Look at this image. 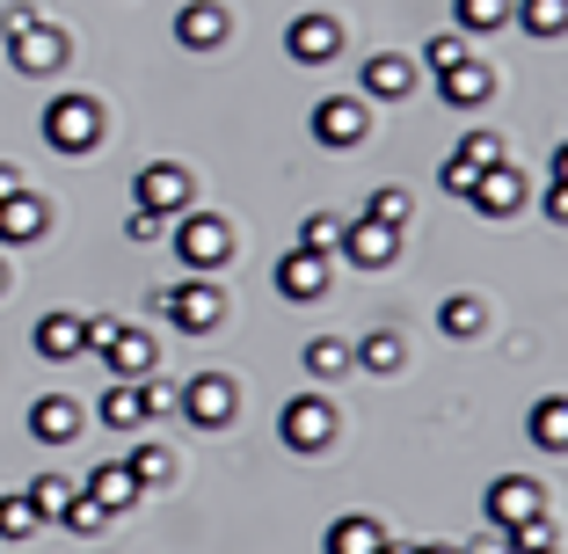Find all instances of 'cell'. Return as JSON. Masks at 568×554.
<instances>
[{"label":"cell","instance_id":"1","mask_svg":"<svg viewBox=\"0 0 568 554\" xmlns=\"http://www.w3.org/2000/svg\"><path fill=\"white\" fill-rule=\"evenodd\" d=\"M168 241H175L183 270H197V278H212V270L234 263V226H226L219 212H197V204H190L183 219H168Z\"/></svg>","mask_w":568,"mask_h":554},{"label":"cell","instance_id":"2","mask_svg":"<svg viewBox=\"0 0 568 554\" xmlns=\"http://www.w3.org/2000/svg\"><path fill=\"white\" fill-rule=\"evenodd\" d=\"M44 147L51 153H95L102 147V102L95 95H51L44 102Z\"/></svg>","mask_w":568,"mask_h":554},{"label":"cell","instance_id":"3","mask_svg":"<svg viewBox=\"0 0 568 554\" xmlns=\"http://www.w3.org/2000/svg\"><path fill=\"white\" fill-rule=\"evenodd\" d=\"M88 351L118 372V380H146L153 372V336L146 329H124V321H88Z\"/></svg>","mask_w":568,"mask_h":554},{"label":"cell","instance_id":"4","mask_svg":"<svg viewBox=\"0 0 568 554\" xmlns=\"http://www.w3.org/2000/svg\"><path fill=\"white\" fill-rule=\"evenodd\" d=\"M132 198H139V212H153V219H183L190 204H197V183H190L183 161H153V169H139Z\"/></svg>","mask_w":568,"mask_h":554},{"label":"cell","instance_id":"5","mask_svg":"<svg viewBox=\"0 0 568 554\" xmlns=\"http://www.w3.org/2000/svg\"><path fill=\"white\" fill-rule=\"evenodd\" d=\"M277 437L292 445V453H328L335 445V409L321 402V394H300V402L277 409Z\"/></svg>","mask_w":568,"mask_h":554},{"label":"cell","instance_id":"6","mask_svg":"<svg viewBox=\"0 0 568 554\" xmlns=\"http://www.w3.org/2000/svg\"><path fill=\"white\" fill-rule=\"evenodd\" d=\"M183 416L197 423V431H226V423L241 416V386L226 380V372H197V380L183 386Z\"/></svg>","mask_w":568,"mask_h":554},{"label":"cell","instance_id":"7","mask_svg":"<svg viewBox=\"0 0 568 554\" xmlns=\"http://www.w3.org/2000/svg\"><path fill=\"white\" fill-rule=\"evenodd\" d=\"M314 139H321V147H335V153L365 147V139H372V110L357 95H321L314 102Z\"/></svg>","mask_w":568,"mask_h":554},{"label":"cell","instance_id":"8","mask_svg":"<svg viewBox=\"0 0 568 554\" xmlns=\"http://www.w3.org/2000/svg\"><path fill=\"white\" fill-rule=\"evenodd\" d=\"M161 314L175 321L183 336H212L219 321H226V292H219L212 278H197V285H175V292H168V306H161Z\"/></svg>","mask_w":568,"mask_h":554},{"label":"cell","instance_id":"9","mask_svg":"<svg viewBox=\"0 0 568 554\" xmlns=\"http://www.w3.org/2000/svg\"><path fill=\"white\" fill-rule=\"evenodd\" d=\"M539 511H547V488H539L532 474H503V482H488V525H496V533L539 518Z\"/></svg>","mask_w":568,"mask_h":554},{"label":"cell","instance_id":"10","mask_svg":"<svg viewBox=\"0 0 568 554\" xmlns=\"http://www.w3.org/2000/svg\"><path fill=\"white\" fill-rule=\"evenodd\" d=\"M467 204H474L481 219H518V212H525V175L510 169V161H496V169H481V175H474Z\"/></svg>","mask_w":568,"mask_h":554},{"label":"cell","instance_id":"11","mask_svg":"<svg viewBox=\"0 0 568 554\" xmlns=\"http://www.w3.org/2000/svg\"><path fill=\"white\" fill-rule=\"evenodd\" d=\"M8 51H16V73H59L73 59V37L59 30V22H30Z\"/></svg>","mask_w":568,"mask_h":554},{"label":"cell","instance_id":"12","mask_svg":"<svg viewBox=\"0 0 568 554\" xmlns=\"http://www.w3.org/2000/svg\"><path fill=\"white\" fill-rule=\"evenodd\" d=\"M30 343H37L44 365H73V357L88 351V314H37Z\"/></svg>","mask_w":568,"mask_h":554},{"label":"cell","instance_id":"13","mask_svg":"<svg viewBox=\"0 0 568 554\" xmlns=\"http://www.w3.org/2000/svg\"><path fill=\"white\" fill-rule=\"evenodd\" d=\"M284 51H292L300 67H328L335 51H343V22L335 16H300L292 30H284Z\"/></svg>","mask_w":568,"mask_h":554},{"label":"cell","instance_id":"14","mask_svg":"<svg viewBox=\"0 0 568 554\" xmlns=\"http://www.w3.org/2000/svg\"><path fill=\"white\" fill-rule=\"evenodd\" d=\"M51 226V204L37 198L30 183L16 190V198H0V249H22V241H37Z\"/></svg>","mask_w":568,"mask_h":554},{"label":"cell","instance_id":"15","mask_svg":"<svg viewBox=\"0 0 568 554\" xmlns=\"http://www.w3.org/2000/svg\"><path fill=\"white\" fill-rule=\"evenodd\" d=\"M175 37H183L190 51H219L234 37V16H226L219 0H190V8H175Z\"/></svg>","mask_w":568,"mask_h":554},{"label":"cell","instance_id":"16","mask_svg":"<svg viewBox=\"0 0 568 554\" xmlns=\"http://www.w3.org/2000/svg\"><path fill=\"white\" fill-rule=\"evenodd\" d=\"M394 249H402V234H394V226H372V219H343V249H335V255H351L357 270H386V263H394Z\"/></svg>","mask_w":568,"mask_h":554},{"label":"cell","instance_id":"17","mask_svg":"<svg viewBox=\"0 0 568 554\" xmlns=\"http://www.w3.org/2000/svg\"><path fill=\"white\" fill-rule=\"evenodd\" d=\"M423 81L416 59H402V51H379V59H365V95L372 102H408Z\"/></svg>","mask_w":568,"mask_h":554},{"label":"cell","instance_id":"18","mask_svg":"<svg viewBox=\"0 0 568 554\" xmlns=\"http://www.w3.org/2000/svg\"><path fill=\"white\" fill-rule=\"evenodd\" d=\"M437 95H445V110H481V102L496 95V73H488L481 59H459L452 73H437Z\"/></svg>","mask_w":568,"mask_h":554},{"label":"cell","instance_id":"19","mask_svg":"<svg viewBox=\"0 0 568 554\" xmlns=\"http://www.w3.org/2000/svg\"><path fill=\"white\" fill-rule=\"evenodd\" d=\"M351 372H372V380H394V372H408V343L394 336V329H372L365 343H351Z\"/></svg>","mask_w":568,"mask_h":554},{"label":"cell","instance_id":"20","mask_svg":"<svg viewBox=\"0 0 568 554\" xmlns=\"http://www.w3.org/2000/svg\"><path fill=\"white\" fill-rule=\"evenodd\" d=\"M277 292L284 300H321L328 292V255H306V249L277 255Z\"/></svg>","mask_w":568,"mask_h":554},{"label":"cell","instance_id":"21","mask_svg":"<svg viewBox=\"0 0 568 554\" xmlns=\"http://www.w3.org/2000/svg\"><path fill=\"white\" fill-rule=\"evenodd\" d=\"M30 437H37V445H73V437H81V402L44 394V402L30 409Z\"/></svg>","mask_w":568,"mask_h":554},{"label":"cell","instance_id":"22","mask_svg":"<svg viewBox=\"0 0 568 554\" xmlns=\"http://www.w3.org/2000/svg\"><path fill=\"white\" fill-rule=\"evenodd\" d=\"M379 547H386V533L365 511H351V518H335L328 533H321V554H379Z\"/></svg>","mask_w":568,"mask_h":554},{"label":"cell","instance_id":"23","mask_svg":"<svg viewBox=\"0 0 568 554\" xmlns=\"http://www.w3.org/2000/svg\"><path fill=\"white\" fill-rule=\"evenodd\" d=\"M95 416L110 423V431H139V423H146V402H139V380H110V386H102V402H95Z\"/></svg>","mask_w":568,"mask_h":554},{"label":"cell","instance_id":"24","mask_svg":"<svg viewBox=\"0 0 568 554\" xmlns=\"http://www.w3.org/2000/svg\"><path fill=\"white\" fill-rule=\"evenodd\" d=\"M81 488L95 496L102 511H132V504H139V482H132V467H124V460H110V467H95V474H88Z\"/></svg>","mask_w":568,"mask_h":554},{"label":"cell","instance_id":"25","mask_svg":"<svg viewBox=\"0 0 568 554\" xmlns=\"http://www.w3.org/2000/svg\"><path fill=\"white\" fill-rule=\"evenodd\" d=\"M481 321H488V306L474 300V292H452V300L437 306V329H445V336H481Z\"/></svg>","mask_w":568,"mask_h":554},{"label":"cell","instance_id":"26","mask_svg":"<svg viewBox=\"0 0 568 554\" xmlns=\"http://www.w3.org/2000/svg\"><path fill=\"white\" fill-rule=\"evenodd\" d=\"M510 16H518L532 37H561L568 30V0H510Z\"/></svg>","mask_w":568,"mask_h":554},{"label":"cell","instance_id":"27","mask_svg":"<svg viewBox=\"0 0 568 554\" xmlns=\"http://www.w3.org/2000/svg\"><path fill=\"white\" fill-rule=\"evenodd\" d=\"M300 365L314 372V380H343V372H351V343H343V336H314Z\"/></svg>","mask_w":568,"mask_h":554},{"label":"cell","instance_id":"28","mask_svg":"<svg viewBox=\"0 0 568 554\" xmlns=\"http://www.w3.org/2000/svg\"><path fill=\"white\" fill-rule=\"evenodd\" d=\"M452 16H459V30L467 37H488L510 22V0H452Z\"/></svg>","mask_w":568,"mask_h":554},{"label":"cell","instance_id":"29","mask_svg":"<svg viewBox=\"0 0 568 554\" xmlns=\"http://www.w3.org/2000/svg\"><path fill=\"white\" fill-rule=\"evenodd\" d=\"M124 467H132L139 488H168V482H175V453H168V445H139Z\"/></svg>","mask_w":568,"mask_h":554},{"label":"cell","instance_id":"30","mask_svg":"<svg viewBox=\"0 0 568 554\" xmlns=\"http://www.w3.org/2000/svg\"><path fill=\"white\" fill-rule=\"evenodd\" d=\"M532 437L547 445V453H561V445H568V402H561V394H547V402L532 409Z\"/></svg>","mask_w":568,"mask_h":554},{"label":"cell","instance_id":"31","mask_svg":"<svg viewBox=\"0 0 568 554\" xmlns=\"http://www.w3.org/2000/svg\"><path fill=\"white\" fill-rule=\"evenodd\" d=\"M102 518H110V511H102L95 496H88V488L73 482V496L59 504V525H67V533H102Z\"/></svg>","mask_w":568,"mask_h":554},{"label":"cell","instance_id":"32","mask_svg":"<svg viewBox=\"0 0 568 554\" xmlns=\"http://www.w3.org/2000/svg\"><path fill=\"white\" fill-rule=\"evenodd\" d=\"M300 249L306 255H335V249H343V219H335V212H314L300 226Z\"/></svg>","mask_w":568,"mask_h":554},{"label":"cell","instance_id":"33","mask_svg":"<svg viewBox=\"0 0 568 554\" xmlns=\"http://www.w3.org/2000/svg\"><path fill=\"white\" fill-rule=\"evenodd\" d=\"M503 540H510L518 554H547V547H561V533H554V518H547V511H539V518H525V525H510Z\"/></svg>","mask_w":568,"mask_h":554},{"label":"cell","instance_id":"34","mask_svg":"<svg viewBox=\"0 0 568 554\" xmlns=\"http://www.w3.org/2000/svg\"><path fill=\"white\" fill-rule=\"evenodd\" d=\"M372 226H394V234H402V226H408V190L402 183H386V190H372Z\"/></svg>","mask_w":568,"mask_h":554},{"label":"cell","instance_id":"35","mask_svg":"<svg viewBox=\"0 0 568 554\" xmlns=\"http://www.w3.org/2000/svg\"><path fill=\"white\" fill-rule=\"evenodd\" d=\"M37 525H44V518H37L30 496H0V540H30Z\"/></svg>","mask_w":568,"mask_h":554},{"label":"cell","instance_id":"36","mask_svg":"<svg viewBox=\"0 0 568 554\" xmlns=\"http://www.w3.org/2000/svg\"><path fill=\"white\" fill-rule=\"evenodd\" d=\"M67 496H73V482H67V474H37V482H30L37 518H59V504H67Z\"/></svg>","mask_w":568,"mask_h":554},{"label":"cell","instance_id":"37","mask_svg":"<svg viewBox=\"0 0 568 554\" xmlns=\"http://www.w3.org/2000/svg\"><path fill=\"white\" fill-rule=\"evenodd\" d=\"M459 59H467V37H459V30H445V37H430V44H423V67H430V73H452Z\"/></svg>","mask_w":568,"mask_h":554},{"label":"cell","instance_id":"38","mask_svg":"<svg viewBox=\"0 0 568 554\" xmlns=\"http://www.w3.org/2000/svg\"><path fill=\"white\" fill-rule=\"evenodd\" d=\"M459 161H467V169H496L503 161V132H467L459 139Z\"/></svg>","mask_w":568,"mask_h":554},{"label":"cell","instance_id":"39","mask_svg":"<svg viewBox=\"0 0 568 554\" xmlns=\"http://www.w3.org/2000/svg\"><path fill=\"white\" fill-rule=\"evenodd\" d=\"M474 175H481V169H467L459 153H445V169H437V183H445L452 198H467V190H474Z\"/></svg>","mask_w":568,"mask_h":554},{"label":"cell","instance_id":"40","mask_svg":"<svg viewBox=\"0 0 568 554\" xmlns=\"http://www.w3.org/2000/svg\"><path fill=\"white\" fill-rule=\"evenodd\" d=\"M139 402H146V416H168V409H175V386L168 380H139Z\"/></svg>","mask_w":568,"mask_h":554},{"label":"cell","instance_id":"41","mask_svg":"<svg viewBox=\"0 0 568 554\" xmlns=\"http://www.w3.org/2000/svg\"><path fill=\"white\" fill-rule=\"evenodd\" d=\"M124 234H132V241H161V234H168V219H153V212H139V204H132V219H124Z\"/></svg>","mask_w":568,"mask_h":554},{"label":"cell","instance_id":"42","mask_svg":"<svg viewBox=\"0 0 568 554\" xmlns=\"http://www.w3.org/2000/svg\"><path fill=\"white\" fill-rule=\"evenodd\" d=\"M30 22H37V8H30V0H16V8H8V16H0V37H8V44H16V37L30 30Z\"/></svg>","mask_w":568,"mask_h":554},{"label":"cell","instance_id":"43","mask_svg":"<svg viewBox=\"0 0 568 554\" xmlns=\"http://www.w3.org/2000/svg\"><path fill=\"white\" fill-rule=\"evenodd\" d=\"M459 554H510V540H503L496 525H488V533H474V540H467V547H459Z\"/></svg>","mask_w":568,"mask_h":554},{"label":"cell","instance_id":"44","mask_svg":"<svg viewBox=\"0 0 568 554\" xmlns=\"http://www.w3.org/2000/svg\"><path fill=\"white\" fill-rule=\"evenodd\" d=\"M547 219H568V190H561V169H554V183H547Z\"/></svg>","mask_w":568,"mask_h":554},{"label":"cell","instance_id":"45","mask_svg":"<svg viewBox=\"0 0 568 554\" xmlns=\"http://www.w3.org/2000/svg\"><path fill=\"white\" fill-rule=\"evenodd\" d=\"M16 190H22V169H16V161H0V198H16Z\"/></svg>","mask_w":568,"mask_h":554},{"label":"cell","instance_id":"46","mask_svg":"<svg viewBox=\"0 0 568 554\" xmlns=\"http://www.w3.org/2000/svg\"><path fill=\"white\" fill-rule=\"evenodd\" d=\"M8 285H16V270H8V255H0V292H8Z\"/></svg>","mask_w":568,"mask_h":554},{"label":"cell","instance_id":"47","mask_svg":"<svg viewBox=\"0 0 568 554\" xmlns=\"http://www.w3.org/2000/svg\"><path fill=\"white\" fill-rule=\"evenodd\" d=\"M416 554H459V547H416Z\"/></svg>","mask_w":568,"mask_h":554},{"label":"cell","instance_id":"48","mask_svg":"<svg viewBox=\"0 0 568 554\" xmlns=\"http://www.w3.org/2000/svg\"><path fill=\"white\" fill-rule=\"evenodd\" d=\"M547 554H561V547H547Z\"/></svg>","mask_w":568,"mask_h":554}]
</instances>
